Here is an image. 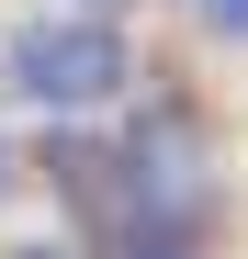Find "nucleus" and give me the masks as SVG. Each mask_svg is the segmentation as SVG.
Wrapping results in <instances>:
<instances>
[{
	"instance_id": "obj_1",
	"label": "nucleus",
	"mask_w": 248,
	"mask_h": 259,
	"mask_svg": "<svg viewBox=\"0 0 248 259\" xmlns=\"http://www.w3.org/2000/svg\"><path fill=\"white\" fill-rule=\"evenodd\" d=\"M124 79H136V46L91 0L79 12H34V23L0 34V91L34 102V113H102V102H124Z\"/></svg>"
},
{
	"instance_id": "obj_2",
	"label": "nucleus",
	"mask_w": 248,
	"mask_h": 259,
	"mask_svg": "<svg viewBox=\"0 0 248 259\" xmlns=\"http://www.w3.org/2000/svg\"><path fill=\"white\" fill-rule=\"evenodd\" d=\"M113 203H124V226H203L215 214V147L181 113H147L113 147Z\"/></svg>"
},
{
	"instance_id": "obj_3",
	"label": "nucleus",
	"mask_w": 248,
	"mask_h": 259,
	"mask_svg": "<svg viewBox=\"0 0 248 259\" xmlns=\"http://www.w3.org/2000/svg\"><path fill=\"white\" fill-rule=\"evenodd\" d=\"M113 259H203V226H124Z\"/></svg>"
},
{
	"instance_id": "obj_4",
	"label": "nucleus",
	"mask_w": 248,
	"mask_h": 259,
	"mask_svg": "<svg viewBox=\"0 0 248 259\" xmlns=\"http://www.w3.org/2000/svg\"><path fill=\"white\" fill-rule=\"evenodd\" d=\"M181 12L215 34V46H248V0H181Z\"/></svg>"
},
{
	"instance_id": "obj_5",
	"label": "nucleus",
	"mask_w": 248,
	"mask_h": 259,
	"mask_svg": "<svg viewBox=\"0 0 248 259\" xmlns=\"http://www.w3.org/2000/svg\"><path fill=\"white\" fill-rule=\"evenodd\" d=\"M12 192H23V169H12V147H0V203H12Z\"/></svg>"
},
{
	"instance_id": "obj_6",
	"label": "nucleus",
	"mask_w": 248,
	"mask_h": 259,
	"mask_svg": "<svg viewBox=\"0 0 248 259\" xmlns=\"http://www.w3.org/2000/svg\"><path fill=\"white\" fill-rule=\"evenodd\" d=\"M23 259H57V248H23Z\"/></svg>"
},
{
	"instance_id": "obj_7",
	"label": "nucleus",
	"mask_w": 248,
	"mask_h": 259,
	"mask_svg": "<svg viewBox=\"0 0 248 259\" xmlns=\"http://www.w3.org/2000/svg\"><path fill=\"white\" fill-rule=\"evenodd\" d=\"M91 12H102V0H91Z\"/></svg>"
}]
</instances>
